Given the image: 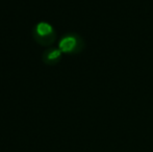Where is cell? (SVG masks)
<instances>
[{"label":"cell","mask_w":153,"mask_h":152,"mask_svg":"<svg viewBox=\"0 0 153 152\" xmlns=\"http://www.w3.org/2000/svg\"><path fill=\"white\" fill-rule=\"evenodd\" d=\"M32 38L41 46H50L56 40V31L47 22H39L32 29Z\"/></svg>","instance_id":"obj_1"},{"label":"cell","mask_w":153,"mask_h":152,"mask_svg":"<svg viewBox=\"0 0 153 152\" xmlns=\"http://www.w3.org/2000/svg\"><path fill=\"white\" fill-rule=\"evenodd\" d=\"M85 46L83 39L75 33H66L59 43V48L67 54H78L85 49Z\"/></svg>","instance_id":"obj_2"},{"label":"cell","mask_w":153,"mask_h":152,"mask_svg":"<svg viewBox=\"0 0 153 152\" xmlns=\"http://www.w3.org/2000/svg\"><path fill=\"white\" fill-rule=\"evenodd\" d=\"M62 54L59 48H48L43 52L42 61L47 66H55L62 59Z\"/></svg>","instance_id":"obj_3"}]
</instances>
